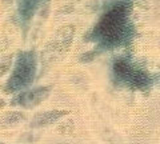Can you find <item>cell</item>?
Segmentation results:
<instances>
[{"mask_svg":"<svg viewBox=\"0 0 160 144\" xmlns=\"http://www.w3.org/2000/svg\"><path fill=\"white\" fill-rule=\"evenodd\" d=\"M35 73V57L31 52L23 53L15 67L11 79L8 82V91H16L24 88L32 82Z\"/></svg>","mask_w":160,"mask_h":144,"instance_id":"obj_1","label":"cell"},{"mask_svg":"<svg viewBox=\"0 0 160 144\" xmlns=\"http://www.w3.org/2000/svg\"><path fill=\"white\" fill-rule=\"evenodd\" d=\"M47 95V91L43 88L40 89H36V91L33 92H27L24 93V95H22L19 99V104H22V106L24 107H31V106H36V104H39L42 100H44V97H46Z\"/></svg>","mask_w":160,"mask_h":144,"instance_id":"obj_2","label":"cell"}]
</instances>
